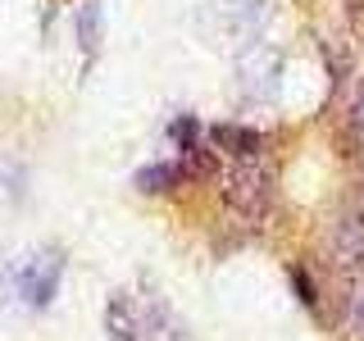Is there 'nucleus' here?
<instances>
[{
  "label": "nucleus",
  "mask_w": 364,
  "mask_h": 341,
  "mask_svg": "<svg viewBox=\"0 0 364 341\" xmlns=\"http://www.w3.org/2000/svg\"><path fill=\"white\" fill-rule=\"evenodd\" d=\"M291 282H296V296H301V301L314 310V305H318V296H314V282H310V273H305L301 264H291Z\"/></svg>",
  "instance_id": "13"
},
{
  "label": "nucleus",
  "mask_w": 364,
  "mask_h": 341,
  "mask_svg": "<svg viewBox=\"0 0 364 341\" xmlns=\"http://www.w3.org/2000/svg\"><path fill=\"white\" fill-rule=\"evenodd\" d=\"M23 187H28V173L14 159H0V200H18Z\"/></svg>",
  "instance_id": "11"
},
{
  "label": "nucleus",
  "mask_w": 364,
  "mask_h": 341,
  "mask_svg": "<svg viewBox=\"0 0 364 341\" xmlns=\"http://www.w3.org/2000/svg\"><path fill=\"white\" fill-rule=\"evenodd\" d=\"M168 132H173V141L182 146V155H187V151H196V119H191V114H178V119L173 123H168Z\"/></svg>",
  "instance_id": "12"
},
{
  "label": "nucleus",
  "mask_w": 364,
  "mask_h": 341,
  "mask_svg": "<svg viewBox=\"0 0 364 341\" xmlns=\"http://www.w3.org/2000/svg\"><path fill=\"white\" fill-rule=\"evenodd\" d=\"M60 278H64V250L60 246L37 250V255L18 269V296H23V305H28V310H46V305L55 301V291H60Z\"/></svg>",
  "instance_id": "2"
},
{
  "label": "nucleus",
  "mask_w": 364,
  "mask_h": 341,
  "mask_svg": "<svg viewBox=\"0 0 364 341\" xmlns=\"http://www.w3.org/2000/svg\"><path fill=\"white\" fill-rule=\"evenodd\" d=\"M333 259L341 269H360L364 264V214H341L333 223Z\"/></svg>",
  "instance_id": "4"
},
{
  "label": "nucleus",
  "mask_w": 364,
  "mask_h": 341,
  "mask_svg": "<svg viewBox=\"0 0 364 341\" xmlns=\"http://www.w3.org/2000/svg\"><path fill=\"white\" fill-rule=\"evenodd\" d=\"M105 337L109 341H141L136 332V314H132V301L123 291H114L105 301Z\"/></svg>",
  "instance_id": "7"
},
{
  "label": "nucleus",
  "mask_w": 364,
  "mask_h": 341,
  "mask_svg": "<svg viewBox=\"0 0 364 341\" xmlns=\"http://www.w3.org/2000/svg\"><path fill=\"white\" fill-rule=\"evenodd\" d=\"M73 32H77V45H82V64H91L100 50V0H82V9L73 18Z\"/></svg>",
  "instance_id": "9"
},
{
  "label": "nucleus",
  "mask_w": 364,
  "mask_h": 341,
  "mask_svg": "<svg viewBox=\"0 0 364 341\" xmlns=\"http://www.w3.org/2000/svg\"><path fill=\"white\" fill-rule=\"evenodd\" d=\"M350 18H355V23L364 18V0H350Z\"/></svg>",
  "instance_id": "14"
},
{
  "label": "nucleus",
  "mask_w": 364,
  "mask_h": 341,
  "mask_svg": "<svg viewBox=\"0 0 364 341\" xmlns=\"http://www.w3.org/2000/svg\"><path fill=\"white\" fill-rule=\"evenodd\" d=\"M223 200L232 205L242 219H250V223L269 219V210H273V168L259 164V159H242V164L228 173Z\"/></svg>",
  "instance_id": "1"
},
{
  "label": "nucleus",
  "mask_w": 364,
  "mask_h": 341,
  "mask_svg": "<svg viewBox=\"0 0 364 341\" xmlns=\"http://www.w3.org/2000/svg\"><path fill=\"white\" fill-rule=\"evenodd\" d=\"M278 73H282V50H273L264 41H255L242 60H237V77H242V96L246 100H273Z\"/></svg>",
  "instance_id": "3"
},
{
  "label": "nucleus",
  "mask_w": 364,
  "mask_h": 341,
  "mask_svg": "<svg viewBox=\"0 0 364 341\" xmlns=\"http://www.w3.org/2000/svg\"><path fill=\"white\" fill-rule=\"evenodd\" d=\"M146 332L155 341H187V328L178 323V314L159 296H146Z\"/></svg>",
  "instance_id": "8"
},
{
  "label": "nucleus",
  "mask_w": 364,
  "mask_h": 341,
  "mask_svg": "<svg viewBox=\"0 0 364 341\" xmlns=\"http://www.w3.org/2000/svg\"><path fill=\"white\" fill-rule=\"evenodd\" d=\"M210 141L219 146V151L237 155V159H259V151H264V132L242 128V123H214V128H210Z\"/></svg>",
  "instance_id": "5"
},
{
  "label": "nucleus",
  "mask_w": 364,
  "mask_h": 341,
  "mask_svg": "<svg viewBox=\"0 0 364 341\" xmlns=\"http://www.w3.org/2000/svg\"><path fill=\"white\" fill-rule=\"evenodd\" d=\"M269 18V0H223V23L232 37H255Z\"/></svg>",
  "instance_id": "6"
},
{
  "label": "nucleus",
  "mask_w": 364,
  "mask_h": 341,
  "mask_svg": "<svg viewBox=\"0 0 364 341\" xmlns=\"http://www.w3.org/2000/svg\"><path fill=\"white\" fill-rule=\"evenodd\" d=\"M182 178H187L182 159H178V164H151V168H141V173L132 178V187L136 191H168V187H178Z\"/></svg>",
  "instance_id": "10"
}]
</instances>
